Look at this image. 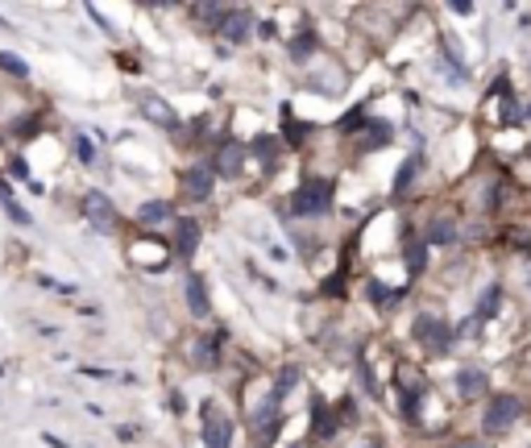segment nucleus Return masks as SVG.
Returning a JSON list of instances; mask_svg holds the SVG:
<instances>
[{"mask_svg": "<svg viewBox=\"0 0 531 448\" xmlns=\"http://www.w3.org/2000/svg\"><path fill=\"white\" fill-rule=\"evenodd\" d=\"M291 208H295V216H324V212H332V183L328 179L299 183Z\"/></svg>", "mask_w": 531, "mask_h": 448, "instance_id": "1", "label": "nucleus"}, {"mask_svg": "<svg viewBox=\"0 0 531 448\" xmlns=\"http://www.w3.org/2000/svg\"><path fill=\"white\" fill-rule=\"evenodd\" d=\"M415 341H419L428 353H448V345H452V328L444 324L440 315H419V319H415Z\"/></svg>", "mask_w": 531, "mask_h": 448, "instance_id": "2", "label": "nucleus"}, {"mask_svg": "<svg viewBox=\"0 0 531 448\" xmlns=\"http://www.w3.org/2000/svg\"><path fill=\"white\" fill-rule=\"evenodd\" d=\"M519 415H523V403H519L515 395H494L490 407H486V415H482V428H486V432H506Z\"/></svg>", "mask_w": 531, "mask_h": 448, "instance_id": "3", "label": "nucleus"}, {"mask_svg": "<svg viewBox=\"0 0 531 448\" xmlns=\"http://www.w3.org/2000/svg\"><path fill=\"white\" fill-rule=\"evenodd\" d=\"M84 216L91 220L96 232H117V208H112V199L100 195V191H88V195H84Z\"/></svg>", "mask_w": 531, "mask_h": 448, "instance_id": "4", "label": "nucleus"}, {"mask_svg": "<svg viewBox=\"0 0 531 448\" xmlns=\"http://www.w3.org/2000/svg\"><path fill=\"white\" fill-rule=\"evenodd\" d=\"M204 444L208 448H232V423L216 415V407H204Z\"/></svg>", "mask_w": 531, "mask_h": 448, "instance_id": "5", "label": "nucleus"}, {"mask_svg": "<svg viewBox=\"0 0 531 448\" xmlns=\"http://www.w3.org/2000/svg\"><path fill=\"white\" fill-rule=\"evenodd\" d=\"M141 112L154 121V125H162V129H178V117H175V108L162 100V95H154V91H145L141 95Z\"/></svg>", "mask_w": 531, "mask_h": 448, "instance_id": "6", "label": "nucleus"}, {"mask_svg": "<svg viewBox=\"0 0 531 448\" xmlns=\"http://www.w3.org/2000/svg\"><path fill=\"white\" fill-rule=\"evenodd\" d=\"M249 29H254V17H249V8H232V13H224L221 34H224L232 46L245 42V38H249Z\"/></svg>", "mask_w": 531, "mask_h": 448, "instance_id": "7", "label": "nucleus"}, {"mask_svg": "<svg viewBox=\"0 0 531 448\" xmlns=\"http://www.w3.org/2000/svg\"><path fill=\"white\" fill-rule=\"evenodd\" d=\"M486 369H478V365H461L457 369V390L465 395V399H478V395H486Z\"/></svg>", "mask_w": 531, "mask_h": 448, "instance_id": "8", "label": "nucleus"}, {"mask_svg": "<svg viewBox=\"0 0 531 448\" xmlns=\"http://www.w3.org/2000/svg\"><path fill=\"white\" fill-rule=\"evenodd\" d=\"M183 191H187V199H208L212 195V166H191L183 175Z\"/></svg>", "mask_w": 531, "mask_h": 448, "instance_id": "9", "label": "nucleus"}, {"mask_svg": "<svg viewBox=\"0 0 531 448\" xmlns=\"http://www.w3.org/2000/svg\"><path fill=\"white\" fill-rule=\"evenodd\" d=\"M241 162H245V150H241L237 141H224L221 154H216V166H212V175H237V171H241Z\"/></svg>", "mask_w": 531, "mask_h": 448, "instance_id": "10", "label": "nucleus"}, {"mask_svg": "<svg viewBox=\"0 0 531 448\" xmlns=\"http://www.w3.org/2000/svg\"><path fill=\"white\" fill-rule=\"evenodd\" d=\"M187 308H191L195 315L212 312V303H208V286H204V278H199V274H187Z\"/></svg>", "mask_w": 531, "mask_h": 448, "instance_id": "11", "label": "nucleus"}, {"mask_svg": "<svg viewBox=\"0 0 531 448\" xmlns=\"http://www.w3.org/2000/svg\"><path fill=\"white\" fill-rule=\"evenodd\" d=\"M311 428H315V436H324V440H328V436L336 432V415L328 411V403H324L320 395L311 399Z\"/></svg>", "mask_w": 531, "mask_h": 448, "instance_id": "12", "label": "nucleus"}, {"mask_svg": "<svg viewBox=\"0 0 531 448\" xmlns=\"http://www.w3.org/2000/svg\"><path fill=\"white\" fill-rule=\"evenodd\" d=\"M195 245H199V224H195V220H178L175 224V249H178V258H191V253H195Z\"/></svg>", "mask_w": 531, "mask_h": 448, "instance_id": "13", "label": "nucleus"}, {"mask_svg": "<svg viewBox=\"0 0 531 448\" xmlns=\"http://www.w3.org/2000/svg\"><path fill=\"white\" fill-rule=\"evenodd\" d=\"M419 399H424V386H419V382H411V386H398V403H402L407 423H415V419H419Z\"/></svg>", "mask_w": 531, "mask_h": 448, "instance_id": "14", "label": "nucleus"}, {"mask_svg": "<svg viewBox=\"0 0 531 448\" xmlns=\"http://www.w3.org/2000/svg\"><path fill=\"white\" fill-rule=\"evenodd\" d=\"M365 291H369V299H374L382 312H391V308H398V303H402V291H386L378 278H369V282H365Z\"/></svg>", "mask_w": 531, "mask_h": 448, "instance_id": "15", "label": "nucleus"}, {"mask_svg": "<svg viewBox=\"0 0 531 448\" xmlns=\"http://www.w3.org/2000/svg\"><path fill=\"white\" fill-rule=\"evenodd\" d=\"M502 308V286L498 282H490L486 291H482V299H478V319H494Z\"/></svg>", "mask_w": 531, "mask_h": 448, "instance_id": "16", "label": "nucleus"}, {"mask_svg": "<svg viewBox=\"0 0 531 448\" xmlns=\"http://www.w3.org/2000/svg\"><path fill=\"white\" fill-rule=\"evenodd\" d=\"M419 166H424V162H419V158H415V154H411V158H407V162H402V166H398L395 183H391V191H395V195H407V187H411V183H415V175H419Z\"/></svg>", "mask_w": 531, "mask_h": 448, "instance_id": "17", "label": "nucleus"}, {"mask_svg": "<svg viewBox=\"0 0 531 448\" xmlns=\"http://www.w3.org/2000/svg\"><path fill=\"white\" fill-rule=\"evenodd\" d=\"M254 154H258V158H262V166L266 171H274V166H278V162H274V158H278V141H274V137H254Z\"/></svg>", "mask_w": 531, "mask_h": 448, "instance_id": "18", "label": "nucleus"}, {"mask_svg": "<svg viewBox=\"0 0 531 448\" xmlns=\"http://www.w3.org/2000/svg\"><path fill=\"white\" fill-rule=\"evenodd\" d=\"M448 241H457V228H452V220L428 224V237H424V245H448Z\"/></svg>", "mask_w": 531, "mask_h": 448, "instance_id": "19", "label": "nucleus"}, {"mask_svg": "<svg viewBox=\"0 0 531 448\" xmlns=\"http://www.w3.org/2000/svg\"><path fill=\"white\" fill-rule=\"evenodd\" d=\"M424 258H428L424 241H411V237H407V270H411V278H415V274H424V266H428Z\"/></svg>", "mask_w": 531, "mask_h": 448, "instance_id": "20", "label": "nucleus"}, {"mask_svg": "<svg viewBox=\"0 0 531 448\" xmlns=\"http://www.w3.org/2000/svg\"><path fill=\"white\" fill-rule=\"evenodd\" d=\"M137 216H141V224H158V220H171V204H166V199H154V204H145V208H141Z\"/></svg>", "mask_w": 531, "mask_h": 448, "instance_id": "21", "label": "nucleus"}, {"mask_svg": "<svg viewBox=\"0 0 531 448\" xmlns=\"http://www.w3.org/2000/svg\"><path fill=\"white\" fill-rule=\"evenodd\" d=\"M311 50H315V34H311V25H303V34L291 42V54H295V62H303L311 58Z\"/></svg>", "mask_w": 531, "mask_h": 448, "instance_id": "22", "label": "nucleus"}, {"mask_svg": "<svg viewBox=\"0 0 531 448\" xmlns=\"http://www.w3.org/2000/svg\"><path fill=\"white\" fill-rule=\"evenodd\" d=\"M295 382H299V365H287V369L278 374V386H274V399L282 403V399H287V390H291Z\"/></svg>", "mask_w": 531, "mask_h": 448, "instance_id": "23", "label": "nucleus"}, {"mask_svg": "<svg viewBox=\"0 0 531 448\" xmlns=\"http://www.w3.org/2000/svg\"><path fill=\"white\" fill-rule=\"evenodd\" d=\"M282 121H287V141H291V145H299V141H303V137H308V121H299V125H295V117H291V108H282Z\"/></svg>", "mask_w": 531, "mask_h": 448, "instance_id": "24", "label": "nucleus"}, {"mask_svg": "<svg viewBox=\"0 0 531 448\" xmlns=\"http://www.w3.org/2000/svg\"><path fill=\"white\" fill-rule=\"evenodd\" d=\"M195 357H199L204 369H212V365H216V336H204V341H199V349H195Z\"/></svg>", "mask_w": 531, "mask_h": 448, "instance_id": "25", "label": "nucleus"}, {"mask_svg": "<svg viewBox=\"0 0 531 448\" xmlns=\"http://www.w3.org/2000/svg\"><path fill=\"white\" fill-rule=\"evenodd\" d=\"M357 378H361L365 395H369V399H378V382H374V369H369V361H365V357L357 361Z\"/></svg>", "mask_w": 531, "mask_h": 448, "instance_id": "26", "label": "nucleus"}, {"mask_svg": "<svg viewBox=\"0 0 531 448\" xmlns=\"http://www.w3.org/2000/svg\"><path fill=\"white\" fill-rule=\"evenodd\" d=\"M75 154H79V162H91L96 158V145H91L88 137H75Z\"/></svg>", "mask_w": 531, "mask_h": 448, "instance_id": "27", "label": "nucleus"}, {"mask_svg": "<svg viewBox=\"0 0 531 448\" xmlns=\"http://www.w3.org/2000/svg\"><path fill=\"white\" fill-rule=\"evenodd\" d=\"M0 67H4V71H17V75H25V62H21L17 54H0Z\"/></svg>", "mask_w": 531, "mask_h": 448, "instance_id": "28", "label": "nucleus"}, {"mask_svg": "<svg viewBox=\"0 0 531 448\" xmlns=\"http://www.w3.org/2000/svg\"><path fill=\"white\" fill-rule=\"evenodd\" d=\"M365 448H382V444H374V440H369V444H365Z\"/></svg>", "mask_w": 531, "mask_h": 448, "instance_id": "29", "label": "nucleus"}]
</instances>
